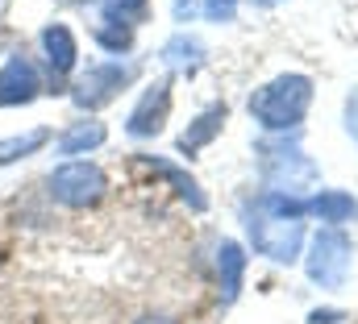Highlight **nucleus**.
<instances>
[{"mask_svg": "<svg viewBox=\"0 0 358 324\" xmlns=\"http://www.w3.org/2000/svg\"><path fill=\"white\" fill-rule=\"evenodd\" d=\"M96 42H100L104 50H113V54H125V50L134 46V29H129V25H117V21H100V25H96Z\"/></svg>", "mask_w": 358, "mask_h": 324, "instance_id": "obj_18", "label": "nucleus"}, {"mask_svg": "<svg viewBox=\"0 0 358 324\" xmlns=\"http://www.w3.org/2000/svg\"><path fill=\"white\" fill-rule=\"evenodd\" d=\"M104 138H108V129H104L100 121H80V125H71V129L59 138V154H67V159L88 154L96 146H104Z\"/></svg>", "mask_w": 358, "mask_h": 324, "instance_id": "obj_13", "label": "nucleus"}, {"mask_svg": "<svg viewBox=\"0 0 358 324\" xmlns=\"http://www.w3.org/2000/svg\"><path fill=\"white\" fill-rule=\"evenodd\" d=\"M304 266L317 287H342L350 274V237L342 229H321L313 237V253Z\"/></svg>", "mask_w": 358, "mask_h": 324, "instance_id": "obj_5", "label": "nucleus"}, {"mask_svg": "<svg viewBox=\"0 0 358 324\" xmlns=\"http://www.w3.org/2000/svg\"><path fill=\"white\" fill-rule=\"evenodd\" d=\"M234 13H238V0H204V17L208 21H234Z\"/></svg>", "mask_w": 358, "mask_h": 324, "instance_id": "obj_19", "label": "nucleus"}, {"mask_svg": "<svg viewBox=\"0 0 358 324\" xmlns=\"http://www.w3.org/2000/svg\"><path fill=\"white\" fill-rule=\"evenodd\" d=\"M308 212L321 216V221H329V225H342V221H350L358 212V204L350 191H321V196L308 200Z\"/></svg>", "mask_w": 358, "mask_h": 324, "instance_id": "obj_14", "label": "nucleus"}, {"mask_svg": "<svg viewBox=\"0 0 358 324\" xmlns=\"http://www.w3.org/2000/svg\"><path fill=\"white\" fill-rule=\"evenodd\" d=\"M104 187H108V179H104V170L96 162H63V166L50 170V196L59 204H67V208L100 204Z\"/></svg>", "mask_w": 358, "mask_h": 324, "instance_id": "obj_4", "label": "nucleus"}, {"mask_svg": "<svg viewBox=\"0 0 358 324\" xmlns=\"http://www.w3.org/2000/svg\"><path fill=\"white\" fill-rule=\"evenodd\" d=\"M146 4H150V0H100L104 21H117V25H129V29L146 17Z\"/></svg>", "mask_w": 358, "mask_h": 324, "instance_id": "obj_16", "label": "nucleus"}, {"mask_svg": "<svg viewBox=\"0 0 358 324\" xmlns=\"http://www.w3.org/2000/svg\"><path fill=\"white\" fill-rule=\"evenodd\" d=\"M242 274H246V249L238 242H225L217 245V279H221V300L234 304L238 291H242Z\"/></svg>", "mask_w": 358, "mask_h": 324, "instance_id": "obj_9", "label": "nucleus"}, {"mask_svg": "<svg viewBox=\"0 0 358 324\" xmlns=\"http://www.w3.org/2000/svg\"><path fill=\"white\" fill-rule=\"evenodd\" d=\"M46 129H29L25 138H4L0 142V162H17V159H25V154H34L38 146H46Z\"/></svg>", "mask_w": 358, "mask_h": 324, "instance_id": "obj_17", "label": "nucleus"}, {"mask_svg": "<svg viewBox=\"0 0 358 324\" xmlns=\"http://www.w3.org/2000/svg\"><path fill=\"white\" fill-rule=\"evenodd\" d=\"M338 321H342V312H338V308H325V312L317 308V312L308 316V324H338Z\"/></svg>", "mask_w": 358, "mask_h": 324, "instance_id": "obj_21", "label": "nucleus"}, {"mask_svg": "<svg viewBox=\"0 0 358 324\" xmlns=\"http://www.w3.org/2000/svg\"><path fill=\"white\" fill-rule=\"evenodd\" d=\"M259 162H263L267 187H275L279 196H296V191L313 187L317 175H321L317 162L308 159L300 146H292V142H263L259 146Z\"/></svg>", "mask_w": 358, "mask_h": 324, "instance_id": "obj_2", "label": "nucleus"}, {"mask_svg": "<svg viewBox=\"0 0 358 324\" xmlns=\"http://www.w3.org/2000/svg\"><path fill=\"white\" fill-rule=\"evenodd\" d=\"M246 229H250V242L255 249L271 258V262H296L300 258V245H304V225L296 216H279L271 208H255L246 212Z\"/></svg>", "mask_w": 358, "mask_h": 324, "instance_id": "obj_3", "label": "nucleus"}, {"mask_svg": "<svg viewBox=\"0 0 358 324\" xmlns=\"http://www.w3.org/2000/svg\"><path fill=\"white\" fill-rule=\"evenodd\" d=\"M346 129H350V138L358 142V87L350 91V100H346Z\"/></svg>", "mask_w": 358, "mask_h": 324, "instance_id": "obj_20", "label": "nucleus"}, {"mask_svg": "<svg viewBox=\"0 0 358 324\" xmlns=\"http://www.w3.org/2000/svg\"><path fill=\"white\" fill-rule=\"evenodd\" d=\"M138 324H171V321H167V316H142Z\"/></svg>", "mask_w": 358, "mask_h": 324, "instance_id": "obj_23", "label": "nucleus"}, {"mask_svg": "<svg viewBox=\"0 0 358 324\" xmlns=\"http://www.w3.org/2000/svg\"><path fill=\"white\" fill-rule=\"evenodd\" d=\"M255 4H263V8H271V4H279V0H255Z\"/></svg>", "mask_w": 358, "mask_h": 324, "instance_id": "obj_24", "label": "nucleus"}, {"mask_svg": "<svg viewBox=\"0 0 358 324\" xmlns=\"http://www.w3.org/2000/svg\"><path fill=\"white\" fill-rule=\"evenodd\" d=\"M142 162H146L150 170H159L163 179H171V183H176V191L183 196V200H187V208H196V212H204V208H208V200H204L200 183H196L192 175H183L176 162H163V159H155V154H142Z\"/></svg>", "mask_w": 358, "mask_h": 324, "instance_id": "obj_12", "label": "nucleus"}, {"mask_svg": "<svg viewBox=\"0 0 358 324\" xmlns=\"http://www.w3.org/2000/svg\"><path fill=\"white\" fill-rule=\"evenodd\" d=\"M167 117H171V80H159L134 104V112L125 121V133L129 138H155V133H163Z\"/></svg>", "mask_w": 358, "mask_h": 324, "instance_id": "obj_7", "label": "nucleus"}, {"mask_svg": "<svg viewBox=\"0 0 358 324\" xmlns=\"http://www.w3.org/2000/svg\"><path fill=\"white\" fill-rule=\"evenodd\" d=\"M176 17L183 21V17H192V0H176Z\"/></svg>", "mask_w": 358, "mask_h": 324, "instance_id": "obj_22", "label": "nucleus"}, {"mask_svg": "<svg viewBox=\"0 0 358 324\" xmlns=\"http://www.w3.org/2000/svg\"><path fill=\"white\" fill-rule=\"evenodd\" d=\"M225 104H213V108H204L183 133H179V154H196V150H204L217 133H221V125H225Z\"/></svg>", "mask_w": 358, "mask_h": 324, "instance_id": "obj_10", "label": "nucleus"}, {"mask_svg": "<svg viewBox=\"0 0 358 324\" xmlns=\"http://www.w3.org/2000/svg\"><path fill=\"white\" fill-rule=\"evenodd\" d=\"M163 63L167 67H179V71H196L204 63V42L192 38V34H176L167 46H163Z\"/></svg>", "mask_w": 358, "mask_h": 324, "instance_id": "obj_15", "label": "nucleus"}, {"mask_svg": "<svg viewBox=\"0 0 358 324\" xmlns=\"http://www.w3.org/2000/svg\"><path fill=\"white\" fill-rule=\"evenodd\" d=\"M42 91V80H38V67L21 54H13L0 71V104H29L34 96Z\"/></svg>", "mask_w": 358, "mask_h": 324, "instance_id": "obj_8", "label": "nucleus"}, {"mask_svg": "<svg viewBox=\"0 0 358 324\" xmlns=\"http://www.w3.org/2000/svg\"><path fill=\"white\" fill-rule=\"evenodd\" d=\"M308 104H313V80L308 75H279L250 96V117L271 133H283V129H296L304 121Z\"/></svg>", "mask_w": 358, "mask_h": 324, "instance_id": "obj_1", "label": "nucleus"}, {"mask_svg": "<svg viewBox=\"0 0 358 324\" xmlns=\"http://www.w3.org/2000/svg\"><path fill=\"white\" fill-rule=\"evenodd\" d=\"M42 50H46V63H50L55 75H67V71L76 67V54H80L67 25H46V29H42Z\"/></svg>", "mask_w": 358, "mask_h": 324, "instance_id": "obj_11", "label": "nucleus"}, {"mask_svg": "<svg viewBox=\"0 0 358 324\" xmlns=\"http://www.w3.org/2000/svg\"><path fill=\"white\" fill-rule=\"evenodd\" d=\"M129 80H134V67H125V63H96V67H88V75L76 83L71 100H76L80 108H100V104H108L117 91H125Z\"/></svg>", "mask_w": 358, "mask_h": 324, "instance_id": "obj_6", "label": "nucleus"}]
</instances>
